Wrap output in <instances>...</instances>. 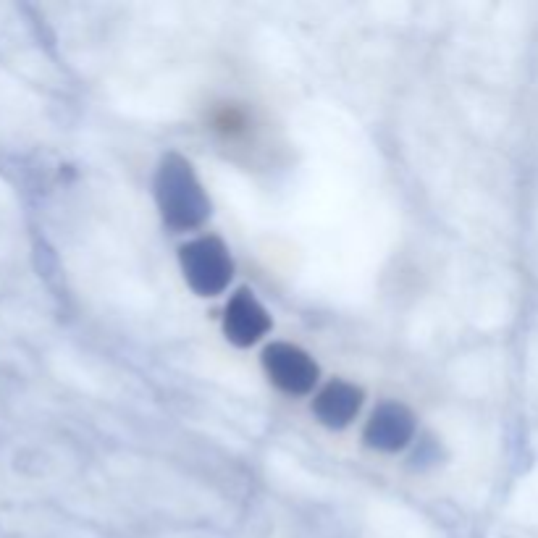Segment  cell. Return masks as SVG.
<instances>
[{
	"label": "cell",
	"instance_id": "obj_1",
	"mask_svg": "<svg viewBox=\"0 0 538 538\" xmlns=\"http://www.w3.org/2000/svg\"><path fill=\"white\" fill-rule=\"evenodd\" d=\"M273 373H276V381L289 389H305L310 384V378H313V368L308 365V360L302 355H294L289 352L287 360H281V363H273Z\"/></svg>",
	"mask_w": 538,
	"mask_h": 538
}]
</instances>
